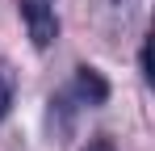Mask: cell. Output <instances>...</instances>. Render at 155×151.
<instances>
[{
  "label": "cell",
  "instance_id": "obj_1",
  "mask_svg": "<svg viewBox=\"0 0 155 151\" xmlns=\"http://www.w3.org/2000/svg\"><path fill=\"white\" fill-rule=\"evenodd\" d=\"M21 4V17H25L29 42L38 50H46L59 38V17H54V0H17Z\"/></svg>",
  "mask_w": 155,
  "mask_h": 151
},
{
  "label": "cell",
  "instance_id": "obj_2",
  "mask_svg": "<svg viewBox=\"0 0 155 151\" xmlns=\"http://www.w3.org/2000/svg\"><path fill=\"white\" fill-rule=\"evenodd\" d=\"M76 97L84 105H105L109 101V84L97 67H76Z\"/></svg>",
  "mask_w": 155,
  "mask_h": 151
},
{
  "label": "cell",
  "instance_id": "obj_3",
  "mask_svg": "<svg viewBox=\"0 0 155 151\" xmlns=\"http://www.w3.org/2000/svg\"><path fill=\"white\" fill-rule=\"evenodd\" d=\"M13 97H17V76H13V67H8V63H0V118H8Z\"/></svg>",
  "mask_w": 155,
  "mask_h": 151
},
{
  "label": "cell",
  "instance_id": "obj_4",
  "mask_svg": "<svg viewBox=\"0 0 155 151\" xmlns=\"http://www.w3.org/2000/svg\"><path fill=\"white\" fill-rule=\"evenodd\" d=\"M138 67H143V76L151 80V42H143V50H138Z\"/></svg>",
  "mask_w": 155,
  "mask_h": 151
},
{
  "label": "cell",
  "instance_id": "obj_5",
  "mask_svg": "<svg viewBox=\"0 0 155 151\" xmlns=\"http://www.w3.org/2000/svg\"><path fill=\"white\" fill-rule=\"evenodd\" d=\"M80 151H117V147H113V143H109V139H92V143H88V147H80Z\"/></svg>",
  "mask_w": 155,
  "mask_h": 151
}]
</instances>
